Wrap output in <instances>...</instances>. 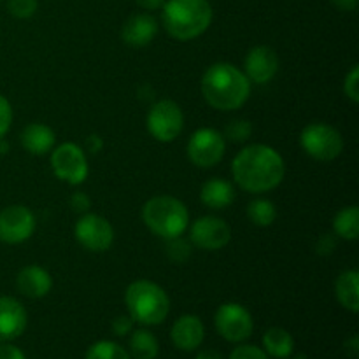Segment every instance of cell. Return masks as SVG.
<instances>
[{
    "mask_svg": "<svg viewBox=\"0 0 359 359\" xmlns=\"http://www.w3.org/2000/svg\"><path fill=\"white\" fill-rule=\"evenodd\" d=\"M231 174L238 188L258 195L272 191L283 182L286 165L277 149L266 144H251L233 158Z\"/></svg>",
    "mask_w": 359,
    "mask_h": 359,
    "instance_id": "1",
    "label": "cell"
},
{
    "mask_svg": "<svg viewBox=\"0 0 359 359\" xmlns=\"http://www.w3.org/2000/svg\"><path fill=\"white\" fill-rule=\"evenodd\" d=\"M202 95L210 107L217 111H235L248 102L251 81L238 67L219 62L210 65L202 76Z\"/></svg>",
    "mask_w": 359,
    "mask_h": 359,
    "instance_id": "2",
    "label": "cell"
},
{
    "mask_svg": "<svg viewBox=\"0 0 359 359\" xmlns=\"http://www.w3.org/2000/svg\"><path fill=\"white\" fill-rule=\"evenodd\" d=\"M161 21L170 37L188 42L210 27L212 7L209 0H168L163 4Z\"/></svg>",
    "mask_w": 359,
    "mask_h": 359,
    "instance_id": "3",
    "label": "cell"
},
{
    "mask_svg": "<svg viewBox=\"0 0 359 359\" xmlns=\"http://www.w3.org/2000/svg\"><path fill=\"white\" fill-rule=\"evenodd\" d=\"M126 309L130 318L144 326H156L167 319L170 298L167 291L151 280H135L126 287Z\"/></svg>",
    "mask_w": 359,
    "mask_h": 359,
    "instance_id": "4",
    "label": "cell"
},
{
    "mask_svg": "<svg viewBox=\"0 0 359 359\" xmlns=\"http://www.w3.org/2000/svg\"><path fill=\"white\" fill-rule=\"evenodd\" d=\"M142 221L160 238L181 237L189 228V212L175 196L160 195L147 200L142 207Z\"/></svg>",
    "mask_w": 359,
    "mask_h": 359,
    "instance_id": "5",
    "label": "cell"
},
{
    "mask_svg": "<svg viewBox=\"0 0 359 359\" xmlns=\"http://www.w3.org/2000/svg\"><path fill=\"white\" fill-rule=\"evenodd\" d=\"M300 146L311 158L332 161L344 151V139L337 128L326 123H311L300 133Z\"/></svg>",
    "mask_w": 359,
    "mask_h": 359,
    "instance_id": "6",
    "label": "cell"
},
{
    "mask_svg": "<svg viewBox=\"0 0 359 359\" xmlns=\"http://www.w3.org/2000/svg\"><path fill=\"white\" fill-rule=\"evenodd\" d=\"M51 168L60 181L70 186L83 184L90 174L86 154L74 142H65L53 151Z\"/></svg>",
    "mask_w": 359,
    "mask_h": 359,
    "instance_id": "7",
    "label": "cell"
},
{
    "mask_svg": "<svg viewBox=\"0 0 359 359\" xmlns=\"http://www.w3.org/2000/svg\"><path fill=\"white\" fill-rule=\"evenodd\" d=\"M147 130L158 142H172L184 128V114L174 100H160L147 112Z\"/></svg>",
    "mask_w": 359,
    "mask_h": 359,
    "instance_id": "8",
    "label": "cell"
},
{
    "mask_svg": "<svg viewBox=\"0 0 359 359\" xmlns=\"http://www.w3.org/2000/svg\"><path fill=\"white\" fill-rule=\"evenodd\" d=\"M188 158L198 168H212L219 163L226 151V139L214 128H200L189 137Z\"/></svg>",
    "mask_w": 359,
    "mask_h": 359,
    "instance_id": "9",
    "label": "cell"
},
{
    "mask_svg": "<svg viewBox=\"0 0 359 359\" xmlns=\"http://www.w3.org/2000/svg\"><path fill=\"white\" fill-rule=\"evenodd\" d=\"M217 333L228 342H244L252 335V318L248 309L238 304L221 305L214 316Z\"/></svg>",
    "mask_w": 359,
    "mask_h": 359,
    "instance_id": "10",
    "label": "cell"
},
{
    "mask_svg": "<svg viewBox=\"0 0 359 359\" xmlns=\"http://www.w3.org/2000/svg\"><path fill=\"white\" fill-rule=\"evenodd\" d=\"M74 235L84 249L91 252H104L114 242V228L98 214H84L74 226Z\"/></svg>",
    "mask_w": 359,
    "mask_h": 359,
    "instance_id": "11",
    "label": "cell"
},
{
    "mask_svg": "<svg viewBox=\"0 0 359 359\" xmlns=\"http://www.w3.org/2000/svg\"><path fill=\"white\" fill-rule=\"evenodd\" d=\"M191 244L203 251H219L231 241V228L224 219L216 216H202L191 224Z\"/></svg>",
    "mask_w": 359,
    "mask_h": 359,
    "instance_id": "12",
    "label": "cell"
},
{
    "mask_svg": "<svg viewBox=\"0 0 359 359\" xmlns=\"http://www.w3.org/2000/svg\"><path fill=\"white\" fill-rule=\"evenodd\" d=\"M35 231V216L28 207L9 205L0 212V241L21 244Z\"/></svg>",
    "mask_w": 359,
    "mask_h": 359,
    "instance_id": "13",
    "label": "cell"
},
{
    "mask_svg": "<svg viewBox=\"0 0 359 359\" xmlns=\"http://www.w3.org/2000/svg\"><path fill=\"white\" fill-rule=\"evenodd\" d=\"M279 70V56L270 46H256L244 60V74L251 83L266 84Z\"/></svg>",
    "mask_w": 359,
    "mask_h": 359,
    "instance_id": "14",
    "label": "cell"
},
{
    "mask_svg": "<svg viewBox=\"0 0 359 359\" xmlns=\"http://www.w3.org/2000/svg\"><path fill=\"white\" fill-rule=\"evenodd\" d=\"M27 321V311L16 298L0 297V342L23 335Z\"/></svg>",
    "mask_w": 359,
    "mask_h": 359,
    "instance_id": "15",
    "label": "cell"
},
{
    "mask_svg": "<svg viewBox=\"0 0 359 359\" xmlns=\"http://www.w3.org/2000/svg\"><path fill=\"white\" fill-rule=\"evenodd\" d=\"M170 337L177 349L186 351V353L198 349L203 342V337H205V328H203L202 319L198 316L191 314L181 316L174 323V326H172Z\"/></svg>",
    "mask_w": 359,
    "mask_h": 359,
    "instance_id": "16",
    "label": "cell"
},
{
    "mask_svg": "<svg viewBox=\"0 0 359 359\" xmlns=\"http://www.w3.org/2000/svg\"><path fill=\"white\" fill-rule=\"evenodd\" d=\"M158 34V21L151 14H133L121 28V39L132 48H144L151 44Z\"/></svg>",
    "mask_w": 359,
    "mask_h": 359,
    "instance_id": "17",
    "label": "cell"
},
{
    "mask_svg": "<svg viewBox=\"0 0 359 359\" xmlns=\"http://www.w3.org/2000/svg\"><path fill=\"white\" fill-rule=\"evenodd\" d=\"M16 286L21 294L32 298V300H37V298H44L51 291L53 279L48 270L42 266L28 265L18 273Z\"/></svg>",
    "mask_w": 359,
    "mask_h": 359,
    "instance_id": "18",
    "label": "cell"
},
{
    "mask_svg": "<svg viewBox=\"0 0 359 359\" xmlns=\"http://www.w3.org/2000/svg\"><path fill=\"white\" fill-rule=\"evenodd\" d=\"M21 146L34 156H41L55 146V132L44 123H30L21 132Z\"/></svg>",
    "mask_w": 359,
    "mask_h": 359,
    "instance_id": "19",
    "label": "cell"
},
{
    "mask_svg": "<svg viewBox=\"0 0 359 359\" xmlns=\"http://www.w3.org/2000/svg\"><path fill=\"white\" fill-rule=\"evenodd\" d=\"M200 200H202L203 205L212 210L226 209L235 200V189L226 179H209L207 182H203L202 189H200Z\"/></svg>",
    "mask_w": 359,
    "mask_h": 359,
    "instance_id": "20",
    "label": "cell"
},
{
    "mask_svg": "<svg viewBox=\"0 0 359 359\" xmlns=\"http://www.w3.org/2000/svg\"><path fill=\"white\" fill-rule=\"evenodd\" d=\"M337 300L344 309L356 314L359 311V273L358 270H346L339 276L335 284Z\"/></svg>",
    "mask_w": 359,
    "mask_h": 359,
    "instance_id": "21",
    "label": "cell"
},
{
    "mask_svg": "<svg viewBox=\"0 0 359 359\" xmlns=\"http://www.w3.org/2000/svg\"><path fill=\"white\" fill-rule=\"evenodd\" d=\"M263 346L270 356L286 359L293 353L294 340L291 333L284 328H270L266 330L265 337H263Z\"/></svg>",
    "mask_w": 359,
    "mask_h": 359,
    "instance_id": "22",
    "label": "cell"
},
{
    "mask_svg": "<svg viewBox=\"0 0 359 359\" xmlns=\"http://www.w3.org/2000/svg\"><path fill=\"white\" fill-rule=\"evenodd\" d=\"M335 235L346 241H356L359 237V209L356 205L344 207L333 219Z\"/></svg>",
    "mask_w": 359,
    "mask_h": 359,
    "instance_id": "23",
    "label": "cell"
},
{
    "mask_svg": "<svg viewBox=\"0 0 359 359\" xmlns=\"http://www.w3.org/2000/svg\"><path fill=\"white\" fill-rule=\"evenodd\" d=\"M158 351L156 337L147 330H135L130 337V354L135 359H156Z\"/></svg>",
    "mask_w": 359,
    "mask_h": 359,
    "instance_id": "24",
    "label": "cell"
},
{
    "mask_svg": "<svg viewBox=\"0 0 359 359\" xmlns=\"http://www.w3.org/2000/svg\"><path fill=\"white\" fill-rule=\"evenodd\" d=\"M248 216L252 224L266 228L276 221L277 210H276V205H273L270 200L256 198L248 205Z\"/></svg>",
    "mask_w": 359,
    "mask_h": 359,
    "instance_id": "25",
    "label": "cell"
},
{
    "mask_svg": "<svg viewBox=\"0 0 359 359\" xmlns=\"http://www.w3.org/2000/svg\"><path fill=\"white\" fill-rule=\"evenodd\" d=\"M86 359H130V354L119 344L102 340L88 349Z\"/></svg>",
    "mask_w": 359,
    "mask_h": 359,
    "instance_id": "26",
    "label": "cell"
},
{
    "mask_svg": "<svg viewBox=\"0 0 359 359\" xmlns=\"http://www.w3.org/2000/svg\"><path fill=\"white\" fill-rule=\"evenodd\" d=\"M252 135V125L248 119H235L224 130V139H228L230 142H245L248 139H251Z\"/></svg>",
    "mask_w": 359,
    "mask_h": 359,
    "instance_id": "27",
    "label": "cell"
},
{
    "mask_svg": "<svg viewBox=\"0 0 359 359\" xmlns=\"http://www.w3.org/2000/svg\"><path fill=\"white\" fill-rule=\"evenodd\" d=\"M167 256L174 263H184L191 256V244L181 237L168 238L167 241Z\"/></svg>",
    "mask_w": 359,
    "mask_h": 359,
    "instance_id": "28",
    "label": "cell"
},
{
    "mask_svg": "<svg viewBox=\"0 0 359 359\" xmlns=\"http://www.w3.org/2000/svg\"><path fill=\"white\" fill-rule=\"evenodd\" d=\"M39 2L37 0H9L7 9L18 20H28L37 13Z\"/></svg>",
    "mask_w": 359,
    "mask_h": 359,
    "instance_id": "29",
    "label": "cell"
},
{
    "mask_svg": "<svg viewBox=\"0 0 359 359\" xmlns=\"http://www.w3.org/2000/svg\"><path fill=\"white\" fill-rule=\"evenodd\" d=\"M344 93L351 102L358 104L359 102V67L354 65L351 72L346 76L344 81Z\"/></svg>",
    "mask_w": 359,
    "mask_h": 359,
    "instance_id": "30",
    "label": "cell"
},
{
    "mask_svg": "<svg viewBox=\"0 0 359 359\" xmlns=\"http://www.w3.org/2000/svg\"><path fill=\"white\" fill-rule=\"evenodd\" d=\"M13 123V107L4 95H0V139L6 137Z\"/></svg>",
    "mask_w": 359,
    "mask_h": 359,
    "instance_id": "31",
    "label": "cell"
},
{
    "mask_svg": "<svg viewBox=\"0 0 359 359\" xmlns=\"http://www.w3.org/2000/svg\"><path fill=\"white\" fill-rule=\"evenodd\" d=\"M230 359H269V356L256 346H238L231 351Z\"/></svg>",
    "mask_w": 359,
    "mask_h": 359,
    "instance_id": "32",
    "label": "cell"
},
{
    "mask_svg": "<svg viewBox=\"0 0 359 359\" xmlns=\"http://www.w3.org/2000/svg\"><path fill=\"white\" fill-rule=\"evenodd\" d=\"M70 207H72L74 212L86 214L91 207V198L86 193H74V195L70 196Z\"/></svg>",
    "mask_w": 359,
    "mask_h": 359,
    "instance_id": "33",
    "label": "cell"
},
{
    "mask_svg": "<svg viewBox=\"0 0 359 359\" xmlns=\"http://www.w3.org/2000/svg\"><path fill=\"white\" fill-rule=\"evenodd\" d=\"M335 249H337V235H332V233H325L321 238H319L318 244H316V251H318V255L321 256L332 255Z\"/></svg>",
    "mask_w": 359,
    "mask_h": 359,
    "instance_id": "34",
    "label": "cell"
},
{
    "mask_svg": "<svg viewBox=\"0 0 359 359\" xmlns=\"http://www.w3.org/2000/svg\"><path fill=\"white\" fill-rule=\"evenodd\" d=\"M133 330V319L130 316H118V318L112 321V332L118 337L128 335Z\"/></svg>",
    "mask_w": 359,
    "mask_h": 359,
    "instance_id": "35",
    "label": "cell"
},
{
    "mask_svg": "<svg viewBox=\"0 0 359 359\" xmlns=\"http://www.w3.org/2000/svg\"><path fill=\"white\" fill-rule=\"evenodd\" d=\"M0 359H27V356H25L23 351L18 349L16 346L2 344V346H0Z\"/></svg>",
    "mask_w": 359,
    "mask_h": 359,
    "instance_id": "36",
    "label": "cell"
},
{
    "mask_svg": "<svg viewBox=\"0 0 359 359\" xmlns=\"http://www.w3.org/2000/svg\"><path fill=\"white\" fill-rule=\"evenodd\" d=\"M84 147H86L88 153L97 154V153H100L102 147H104V140H102L100 135L93 133V135H88L86 137V142H84Z\"/></svg>",
    "mask_w": 359,
    "mask_h": 359,
    "instance_id": "37",
    "label": "cell"
},
{
    "mask_svg": "<svg viewBox=\"0 0 359 359\" xmlns=\"http://www.w3.org/2000/svg\"><path fill=\"white\" fill-rule=\"evenodd\" d=\"M330 2H332L339 11H346V13L354 11L358 7V0H330Z\"/></svg>",
    "mask_w": 359,
    "mask_h": 359,
    "instance_id": "38",
    "label": "cell"
},
{
    "mask_svg": "<svg viewBox=\"0 0 359 359\" xmlns=\"http://www.w3.org/2000/svg\"><path fill=\"white\" fill-rule=\"evenodd\" d=\"M135 2L146 11H156V9H161V7H163L165 0H135Z\"/></svg>",
    "mask_w": 359,
    "mask_h": 359,
    "instance_id": "39",
    "label": "cell"
},
{
    "mask_svg": "<svg viewBox=\"0 0 359 359\" xmlns=\"http://www.w3.org/2000/svg\"><path fill=\"white\" fill-rule=\"evenodd\" d=\"M196 359H223V358H221V354L217 353V351L207 349V351H202V353L196 354Z\"/></svg>",
    "mask_w": 359,
    "mask_h": 359,
    "instance_id": "40",
    "label": "cell"
},
{
    "mask_svg": "<svg viewBox=\"0 0 359 359\" xmlns=\"http://www.w3.org/2000/svg\"><path fill=\"white\" fill-rule=\"evenodd\" d=\"M346 349L351 351V354H353V356H356L358 351H359V340H358V337H353V339H351L349 342L346 344Z\"/></svg>",
    "mask_w": 359,
    "mask_h": 359,
    "instance_id": "41",
    "label": "cell"
},
{
    "mask_svg": "<svg viewBox=\"0 0 359 359\" xmlns=\"http://www.w3.org/2000/svg\"><path fill=\"white\" fill-rule=\"evenodd\" d=\"M297 359H304V358H302V356H300V358H297Z\"/></svg>",
    "mask_w": 359,
    "mask_h": 359,
    "instance_id": "42",
    "label": "cell"
},
{
    "mask_svg": "<svg viewBox=\"0 0 359 359\" xmlns=\"http://www.w3.org/2000/svg\"><path fill=\"white\" fill-rule=\"evenodd\" d=\"M2 344H4V342H0V346H2Z\"/></svg>",
    "mask_w": 359,
    "mask_h": 359,
    "instance_id": "43",
    "label": "cell"
}]
</instances>
